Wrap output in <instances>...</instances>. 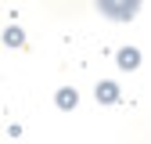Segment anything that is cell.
<instances>
[{"label":"cell","mask_w":151,"mask_h":144,"mask_svg":"<svg viewBox=\"0 0 151 144\" xmlns=\"http://www.w3.org/2000/svg\"><path fill=\"white\" fill-rule=\"evenodd\" d=\"M58 104H65V108H68V104H76V94H72V90H65V94H58Z\"/></svg>","instance_id":"cell-2"},{"label":"cell","mask_w":151,"mask_h":144,"mask_svg":"<svg viewBox=\"0 0 151 144\" xmlns=\"http://www.w3.org/2000/svg\"><path fill=\"white\" fill-rule=\"evenodd\" d=\"M97 94H101V101H111V97H115V86H111V83H101Z\"/></svg>","instance_id":"cell-1"}]
</instances>
